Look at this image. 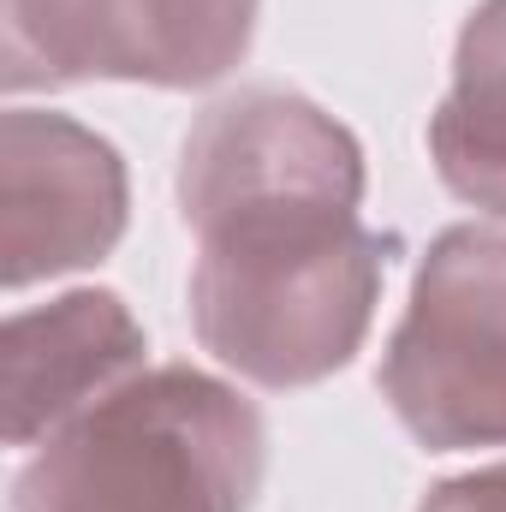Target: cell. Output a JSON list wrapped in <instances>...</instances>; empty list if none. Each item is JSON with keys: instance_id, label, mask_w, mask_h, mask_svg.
I'll use <instances>...</instances> for the list:
<instances>
[{"instance_id": "9", "label": "cell", "mask_w": 506, "mask_h": 512, "mask_svg": "<svg viewBox=\"0 0 506 512\" xmlns=\"http://www.w3.org/2000/svg\"><path fill=\"white\" fill-rule=\"evenodd\" d=\"M417 512H506V459L435 483V489L417 501Z\"/></svg>"}, {"instance_id": "8", "label": "cell", "mask_w": 506, "mask_h": 512, "mask_svg": "<svg viewBox=\"0 0 506 512\" xmlns=\"http://www.w3.org/2000/svg\"><path fill=\"white\" fill-rule=\"evenodd\" d=\"M429 161L441 185L506 221V0H477L453 48V84L429 114Z\"/></svg>"}, {"instance_id": "4", "label": "cell", "mask_w": 506, "mask_h": 512, "mask_svg": "<svg viewBox=\"0 0 506 512\" xmlns=\"http://www.w3.org/2000/svg\"><path fill=\"white\" fill-rule=\"evenodd\" d=\"M262 0H0L6 90H203L245 66Z\"/></svg>"}, {"instance_id": "6", "label": "cell", "mask_w": 506, "mask_h": 512, "mask_svg": "<svg viewBox=\"0 0 506 512\" xmlns=\"http://www.w3.org/2000/svg\"><path fill=\"white\" fill-rule=\"evenodd\" d=\"M0 251L6 292L96 268L126 239L131 179L102 131L54 108H6L0 120Z\"/></svg>"}, {"instance_id": "2", "label": "cell", "mask_w": 506, "mask_h": 512, "mask_svg": "<svg viewBox=\"0 0 506 512\" xmlns=\"http://www.w3.org/2000/svg\"><path fill=\"white\" fill-rule=\"evenodd\" d=\"M268 423L251 393L197 364H149L12 477V512H251Z\"/></svg>"}, {"instance_id": "7", "label": "cell", "mask_w": 506, "mask_h": 512, "mask_svg": "<svg viewBox=\"0 0 506 512\" xmlns=\"http://www.w3.org/2000/svg\"><path fill=\"white\" fill-rule=\"evenodd\" d=\"M137 370H149V334L108 286H72L36 310H12L0 340L6 441L42 447Z\"/></svg>"}, {"instance_id": "3", "label": "cell", "mask_w": 506, "mask_h": 512, "mask_svg": "<svg viewBox=\"0 0 506 512\" xmlns=\"http://www.w3.org/2000/svg\"><path fill=\"white\" fill-rule=\"evenodd\" d=\"M376 382L417 447H506V221H459L423 251Z\"/></svg>"}, {"instance_id": "5", "label": "cell", "mask_w": 506, "mask_h": 512, "mask_svg": "<svg viewBox=\"0 0 506 512\" xmlns=\"http://www.w3.org/2000/svg\"><path fill=\"white\" fill-rule=\"evenodd\" d=\"M280 203L364 209V143L286 84L209 102L179 143V215L191 233Z\"/></svg>"}, {"instance_id": "1", "label": "cell", "mask_w": 506, "mask_h": 512, "mask_svg": "<svg viewBox=\"0 0 506 512\" xmlns=\"http://www.w3.org/2000/svg\"><path fill=\"white\" fill-rule=\"evenodd\" d=\"M191 239V334L221 370L268 393L328 382L364 352L399 251L358 209L322 203L245 209Z\"/></svg>"}]
</instances>
